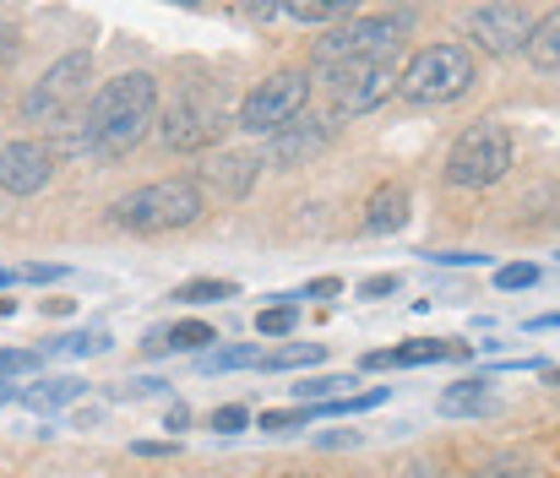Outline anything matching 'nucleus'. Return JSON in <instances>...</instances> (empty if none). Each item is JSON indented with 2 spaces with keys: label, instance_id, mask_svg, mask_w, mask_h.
<instances>
[{
  "label": "nucleus",
  "instance_id": "f257e3e1",
  "mask_svg": "<svg viewBox=\"0 0 560 478\" xmlns=\"http://www.w3.org/2000/svg\"><path fill=\"white\" fill-rule=\"evenodd\" d=\"M159 120V82L148 71H126V77H109L88 109H82V142L88 153L98 159H126L142 148V137L153 131Z\"/></svg>",
  "mask_w": 560,
  "mask_h": 478
},
{
  "label": "nucleus",
  "instance_id": "f03ea898",
  "mask_svg": "<svg viewBox=\"0 0 560 478\" xmlns=\"http://www.w3.org/2000/svg\"><path fill=\"white\" fill-rule=\"evenodd\" d=\"M474 82H479V66H474V49L468 44H430V49H419L397 71V93L408 104H419V109L457 104Z\"/></svg>",
  "mask_w": 560,
  "mask_h": 478
},
{
  "label": "nucleus",
  "instance_id": "7ed1b4c3",
  "mask_svg": "<svg viewBox=\"0 0 560 478\" xmlns=\"http://www.w3.org/2000/svg\"><path fill=\"white\" fill-rule=\"evenodd\" d=\"M88 82H93V55L88 49H71L60 55L44 82L22 98V115L33 126H55V131H77L82 126V109H88Z\"/></svg>",
  "mask_w": 560,
  "mask_h": 478
},
{
  "label": "nucleus",
  "instance_id": "20e7f679",
  "mask_svg": "<svg viewBox=\"0 0 560 478\" xmlns=\"http://www.w3.org/2000/svg\"><path fill=\"white\" fill-rule=\"evenodd\" d=\"M207 212V196L196 179H153L131 196L115 201V223L137 234H164V229H190Z\"/></svg>",
  "mask_w": 560,
  "mask_h": 478
},
{
  "label": "nucleus",
  "instance_id": "39448f33",
  "mask_svg": "<svg viewBox=\"0 0 560 478\" xmlns=\"http://www.w3.org/2000/svg\"><path fill=\"white\" fill-rule=\"evenodd\" d=\"M506 168H512V137H506V126L501 120H479V126H468L452 142V153H446V185L485 190V185L506 179Z\"/></svg>",
  "mask_w": 560,
  "mask_h": 478
},
{
  "label": "nucleus",
  "instance_id": "423d86ee",
  "mask_svg": "<svg viewBox=\"0 0 560 478\" xmlns=\"http://www.w3.org/2000/svg\"><path fill=\"white\" fill-rule=\"evenodd\" d=\"M402 22H408V11L402 16H349L338 33H327L322 44H316V60L327 66V71H338V66H360V60H397V33H402Z\"/></svg>",
  "mask_w": 560,
  "mask_h": 478
},
{
  "label": "nucleus",
  "instance_id": "0eeeda50",
  "mask_svg": "<svg viewBox=\"0 0 560 478\" xmlns=\"http://www.w3.org/2000/svg\"><path fill=\"white\" fill-rule=\"evenodd\" d=\"M305 98H311V77L305 71H278L267 82H256L240 104V131L250 137H278L283 126H294L305 115Z\"/></svg>",
  "mask_w": 560,
  "mask_h": 478
},
{
  "label": "nucleus",
  "instance_id": "6e6552de",
  "mask_svg": "<svg viewBox=\"0 0 560 478\" xmlns=\"http://www.w3.org/2000/svg\"><path fill=\"white\" fill-rule=\"evenodd\" d=\"M223 131H229V115H223V104H218L212 93H201V88H186V93L164 109V126H159L164 148H175V153H207Z\"/></svg>",
  "mask_w": 560,
  "mask_h": 478
},
{
  "label": "nucleus",
  "instance_id": "1a4fd4ad",
  "mask_svg": "<svg viewBox=\"0 0 560 478\" xmlns=\"http://www.w3.org/2000/svg\"><path fill=\"white\" fill-rule=\"evenodd\" d=\"M534 27H539V16L528 5H506L501 0V5H474L468 11V33H474V44L485 55H517V49H528Z\"/></svg>",
  "mask_w": 560,
  "mask_h": 478
},
{
  "label": "nucleus",
  "instance_id": "9d476101",
  "mask_svg": "<svg viewBox=\"0 0 560 478\" xmlns=\"http://www.w3.org/2000/svg\"><path fill=\"white\" fill-rule=\"evenodd\" d=\"M397 88V60H360L332 71V109L338 115H365Z\"/></svg>",
  "mask_w": 560,
  "mask_h": 478
},
{
  "label": "nucleus",
  "instance_id": "9b49d317",
  "mask_svg": "<svg viewBox=\"0 0 560 478\" xmlns=\"http://www.w3.org/2000/svg\"><path fill=\"white\" fill-rule=\"evenodd\" d=\"M55 179V159L38 142H5L0 148V190L11 196H38Z\"/></svg>",
  "mask_w": 560,
  "mask_h": 478
},
{
  "label": "nucleus",
  "instance_id": "f8f14e48",
  "mask_svg": "<svg viewBox=\"0 0 560 478\" xmlns=\"http://www.w3.org/2000/svg\"><path fill=\"white\" fill-rule=\"evenodd\" d=\"M327 142H332V131H327L322 120L300 115L294 126H283L278 137H267V163H278V168H289V163H305V159H316Z\"/></svg>",
  "mask_w": 560,
  "mask_h": 478
},
{
  "label": "nucleus",
  "instance_id": "ddd939ff",
  "mask_svg": "<svg viewBox=\"0 0 560 478\" xmlns=\"http://www.w3.org/2000/svg\"><path fill=\"white\" fill-rule=\"evenodd\" d=\"M408 223V190L402 185H381L365 207V234H392Z\"/></svg>",
  "mask_w": 560,
  "mask_h": 478
},
{
  "label": "nucleus",
  "instance_id": "4468645a",
  "mask_svg": "<svg viewBox=\"0 0 560 478\" xmlns=\"http://www.w3.org/2000/svg\"><path fill=\"white\" fill-rule=\"evenodd\" d=\"M468 348L463 342H408V348H392V353H371V364H430V359H463Z\"/></svg>",
  "mask_w": 560,
  "mask_h": 478
},
{
  "label": "nucleus",
  "instance_id": "2eb2a0df",
  "mask_svg": "<svg viewBox=\"0 0 560 478\" xmlns=\"http://www.w3.org/2000/svg\"><path fill=\"white\" fill-rule=\"evenodd\" d=\"M256 174H261L256 159H218L207 168V179L218 185V196H245V190L256 185Z\"/></svg>",
  "mask_w": 560,
  "mask_h": 478
},
{
  "label": "nucleus",
  "instance_id": "dca6fc26",
  "mask_svg": "<svg viewBox=\"0 0 560 478\" xmlns=\"http://www.w3.org/2000/svg\"><path fill=\"white\" fill-rule=\"evenodd\" d=\"M446 419H457V413H490L495 403H490V392H485V381H457V386H446L441 392V403H435Z\"/></svg>",
  "mask_w": 560,
  "mask_h": 478
},
{
  "label": "nucleus",
  "instance_id": "f3484780",
  "mask_svg": "<svg viewBox=\"0 0 560 478\" xmlns=\"http://www.w3.org/2000/svg\"><path fill=\"white\" fill-rule=\"evenodd\" d=\"M528 60H534L539 71H560V11H550V16L534 27V38H528Z\"/></svg>",
  "mask_w": 560,
  "mask_h": 478
},
{
  "label": "nucleus",
  "instance_id": "a211bd4d",
  "mask_svg": "<svg viewBox=\"0 0 560 478\" xmlns=\"http://www.w3.org/2000/svg\"><path fill=\"white\" fill-rule=\"evenodd\" d=\"M71 397H82V381H38V386H22V403H33V408H55V403H71Z\"/></svg>",
  "mask_w": 560,
  "mask_h": 478
},
{
  "label": "nucleus",
  "instance_id": "6ab92c4d",
  "mask_svg": "<svg viewBox=\"0 0 560 478\" xmlns=\"http://www.w3.org/2000/svg\"><path fill=\"white\" fill-rule=\"evenodd\" d=\"M278 16H294V22H349L354 11H349V5H322V0H300V5H278Z\"/></svg>",
  "mask_w": 560,
  "mask_h": 478
},
{
  "label": "nucleus",
  "instance_id": "aec40b11",
  "mask_svg": "<svg viewBox=\"0 0 560 478\" xmlns=\"http://www.w3.org/2000/svg\"><path fill=\"white\" fill-rule=\"evenodd\" d=\"M229 294H234V283H218V278H196V283L175 289L180 305H212V300H229Z\"/></svg>",
  "mask_w": 560,
  "mask_h": 478
},
{
  "label": "nucleus",
  "instance_id": "412c9836",
  "mask_svg": "<svg viewBox=\"0 0 560 478\" xmlns=\"http://www.w3.org/2000/svg\"><path fill=\"white\" fill-rule=\"evenodd\" d=\"M343 386H354V381H349V375H327V381H300V386H294V403H300V408H305V403H332V397H338Z\"/></svg>",
  "mask_w": 560,
  "mask_h": 478
},
{
  "label": "nucleus",
  "instance_id": "4be33fe9",
  "mask_svg": "<svg viewBox=\"0 0 560 478\" xmlns=\"http://www.w3.org/2000/svg\"><path fill=\"white\" fill-rule=\"evenodd\" d=\"M267 353L261 348H223V353H207L201 370H245V364H261Z\"/></svg>",
  "mask_w": 560,
  "mask_h": 478
},
{
  "label": "nucleus",
  "instance_id": "5701e85b",
  "mask_svg": "<svg viewBox=\"0 0 560 478\" xmlns=\"http://www.w3.org/2000/svg\"><path fill=\"white\" fill-rule=\"evenodd\" d=\"M311 419H322L311 403L305 408H272V413H261V430H305Z\"/></svg>",
  "mask_w": 560,
  "mask_h": 478
},
{
  "label": "nucleus",
  "instance_id": "b1692460",
  "mask_svg": "<svg viewBox=\"0 0 560 478\" xmlns=\"http://www.w3.org/2000/svg\"><path fill=\"white\" fill-rule=\"evenodd\" d=\"M207 342H218V331L201 326V320H180V326L170 331V348H207Z\"/></svg>",
  "mask_w": 560,
  "mask_h": 478
},
{
  "label": "nucleus",
  "instance_id": "393cba45",
  "mask_svg": "<svg viewBox=\"0 0 560 478\" xmlns=\"http://www.w3.org/2000/svg\"><path fill=\"white\" fill-rule=\"evenodd\" d=\"M256 331H261V337H283V331H294V305H272V311H261V316H256Z\"/></svg>",
  "mask_w": 560,
  "mask_h": 478
},
{
  "label": "nucleus",
  "instance_id": "a878e982",
  "mask_svg": "<svg viewBox=\"0 0 560 478\" xmlns=\"http://www.w3.org/2000/svg\"><path fill=\"white\" fill-rule=\"evenodd\" d=\"M322 359V342H311V348H289V353H272V359H261L267 370H294V364H316Z\"/></svg>",
  "mask_w": 560,
  "mask_h": 478
},
{
  "label": "nucleus",
  "instance_id": "bb28decb",
  "mask_svg": "<svg viewBox=\"0 0 560 478\" xmlns=\"http://www.w3.org/2000/svg\"><path fill=\"white\" fill-rule=\"evenodd\" d=\"M495 283H501V289H528V283H539V267H528V261L501 267V272H495Z\"/></svg>",
  "mask_w": 560,
  "mask_h": 478
},
{
  "label": "nucleus",
  "instance_id": "cd10ccee",
  "mask_svg": "<svg viewBox=\"0 0 560 478\" xmlns=\"http://www.w3.org/2000/svg\"><path fill=\"white\" fill-rule=\"evenodd\" d=\"M245 419H250L245 408H218V413H212V430H223V435H229V430H245Z\"/></svg>",
  "mask_w": 560,
  "mask_h": 478
},
{
  "label": "nucleus",
  "instance_id": "c85d7f7f",
  "mask_svg": "<svg viewBox=\"0 0 560 478\" xmlns=\"http://www.w3.org/2000/svg\"><path fill=\"white\" fill-rule=\"evenodd\" d=\"M22 278L27 283H55V278H66V267H22Z\"/></svg>",
  "mask_w": 560,
  "mask_h": 478
},
{
  "label": "nucleus",
  "instance_id": "c756f323",
  "mask_svg": "<svg viewBox=\"0 0 560 478\" xmlns=\"http://www.w3.org/2000/svg\"><path fill=\"white\" fill-rule=\"evenodd\" d=\"M392 289H397V278H365L360 294H365V300H381V294H392Z\"/></svg>",
  "mask_w": 560,
  "mask_h": 478
},
{
  "label": "nucleus",
  "instance_id": "7c9ffc66",
  "mask_svg": "<svg viewBox=\"0 0 560 478\" xmlns=\"http://www.w3.org/2000/svg\"><path fill=\"white\" fill-rule=\"evenodd\" d=\"M38 353H0V370H33Z\"/></svg>",
  "mask_w": 560,
  "mask_h": 478
},
{
  "label": "nucleus",
  "instance_id": "2f4dec72",
  "mask_svg": "<svg viewBox=\"0 0 560 478\" xmlns=\"http://www.w3.org/2000/svg\"><path fill=\"white\" fill-rule=\"evenodd\" d=\"M305 294H316V300H322V294H338V278H316Z\"/></svg>",
  "mask_w": 560,
  "mask_h": 478
},
{
  "label": "nucleus",
  "instance_id": "473e14b6",
  "mask_svg": "<svg viewBox=\"0 0 560 478\" xmlns=\"http://www.w3.org/2000/svg\"><path fill=\"white\" fill-rule=\"evenodd\" d=\"M402 478H441V468H430V463H413Z\"/></svg>",
  "mask_w": 560,
  "mask_h": 478
},
{
  "label": "nucleus",
  "instance_id": "72a5a7b5",
  "mask_svg": "<svg viewBox=\"0 0 560 478\" xmlns=\"http://www.w3.org/2000/svg\"><path fill=\"white\" fill-rule=\"evenodd\" d=\"M11 397H22V386H11V381H0V403H11Z\"/></svg>",
  "mask_w": 560,
  "mask_h": 478
},
{
  "label": "nucleus",
  "instance_id": "f704fd0d",
  "mask_svg": "<svg viewBox=\"0 0 560 478\" xmlns=\"http://www.w3.org/2000/svg\"><path fill=\"white\" fill-rule=\"evenodd\" d=\"M11 278H16V272H5V267H0V289H5V283H11Z\"/></svg>",
  "mask_w": 560,
  "mask_h": 478
},
{
  "label": "nucleus",
  "instance_id": "c9c22d12",
  "mask_svg": "<svg viewBox=\"0 0 560 478\" xmlns=\"http://www.w3.org/2000/svg\"><path fill=\"white\" fill-rule=\"evenodd\" d=\"M0 316H11V300H0Z\"/></svg>",
  "mask_w": 560,
  "mask_h": 478
},
{
  "label": "nucleus",
  "instance_id": "e433bc0d",
  "mask_svg": "<svg viewBox=\"0 0 560 478\" xmlns=\"http://www.w3.org/2000/svg\"><path fill=\"white\" fill-rule=\"evenodd\" d=\"M283 478H305V474H283Z\"/></svg>",
  "mask_w": 560,
  "mask_h": 478
}]
</instances>
